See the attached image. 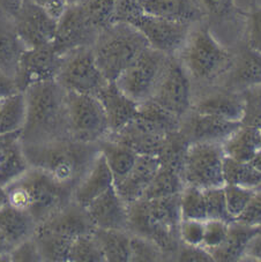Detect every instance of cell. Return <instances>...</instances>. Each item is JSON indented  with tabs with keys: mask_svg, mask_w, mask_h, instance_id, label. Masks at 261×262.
I'll list each match as a JSON object with an SVG mask.
<instances>
[{
	"mask_svg": "<svg viewBox=\"0 0 261 262\" xmlns=\"http://www.w3.org/2000/svg\"><path fill=\"white\" fill-rule=\"evenodd\" d=\"M24 93L27 115L20 134L22 144H39L71 138L67 92L56 80L35 83Z\"/></svg>",
	"mask_w": 261,
	"mask_h": 262,
	"instance_id": "cell-1",
	"label": "cell"
},
{
	"mask_svg": "<svg viewBox=\"0 0 261 262\" xmlns=\"http://www.w3.org/2000/svg\"><path fill=\"white\" fill-rule=\"evenodd\" d=\"M22 146L30 168L43 171L72 188L101 152L98 142H82L71 138Z\"/></svg>",
	"mask_w": 261,
	"mask_h": 262,
	"instance_id": "cell-2",
	"label": "cell"
},
{
	"mask_svg": "<svg viewBox=\"0 0 261 262\" xmlns=\"http://www.w3.org/2000/svg\"><path fill=\"white\" fill-rule=\"evenodd\" d=\"M179 195L140 199L128 206L127 231L149 239L165 257L176 256L182 244L178 232L182 221Z\"/></svg>",
	"mask_w": 261,
	"mask_h": 262,
	"instance_id": "cell-3",
	"label": "cell"
},
{
	"mask_svg": "<svg viewBox=\"0 0 261 262\" xmlns=\"http://www.w3.org/2000/svg\"><path fill=\"white\" fill-rule=\"evenodd\" d=\"M7 202L27 210L37 225L72 200L73 188L65 186L38 169L30 168L5 187Z\"/></svg>",
	"mask_w": 261,
	"mask_h": 262,
	"instance_id": "cell-4",
	"label": "cell"
},
{
	"mask_svg": "<svg viewBox=\"0 0 261 262\" xmlns=\"http://www.w3.org/2000/svg\"><path fill=\"white\" fill-rule=\"evenodd\" d=\"M149 47L145 36L136 27L117 22L98 34L92 49L103 75L109 82H115Z\"/></svg>",
	"mask_w": 261,
	"mask_h": 262,
	"instance_id": "cell-5",
	"label": "cell"
},
{
	"mask_svg": "<svg viewBox=\"0 0 261 262\" xmlns=\"http://www.w3.org/2000/svg\"><path fill=\"white\" fill-rule=\"evenodd\" d=\"M191 79L210 83L221 80L230 69L233 53L214 37L208 25L193 28L177 56Z\"/></svg>",
	"mask_w": 261,
	"mask_h": 262,
	"instance_id": "cell-6",
	"label": "cell"
},
{
	"mask_svg": "<svg viewBox=\"0 0 261 262\" xmlns=\"http://www.w3.org/2000/svg\"><path fill=\"white\" fill-rule=\"evenodd\" d=\"M171 56L147 48L115 82L125 95L137 103L151 99Z\"/></svg>",
	"mask_w": 261,
	"mask_h": 262,
	"instance_id": "cell-7",
	"label": "cell"
},
{
	"mask_svg": "<svg viewBox=\"0 0 261 262\" xmlns=\"http://www.w3.org/2000/svg\"><path fill=\"white\" fill-rule=\"evenodd\" d=\"M67 112L72 139L98 142L109 135L104 107L96 95L67 92Z\"/></svg>",
	"mask_w": 261,
	"mask_h": 262,
	"instance_id": "cell-8",
	"label": "cell"
},
{
	"mask_svg": "<svg viewBox=\"0 0 261 262\" xmlns=\"http://www.w3.org/2000/svg\"><path fill=\"white\" fill-rule=\"evenodd\" d=\"M56 81L66 92L97 95L109 83L95 60L92 47L66 53Z\"/></svg>",
	"mask_w": 261,
	"mask_h": 262,
	"instance_id": "cell-9",
	"label": "cell"
},
{
	"mask_svg": "<svg viewBox=\"0 0 261 262\" xmlns=\"http://www.w3.org/2000/svg\"><path fill=\"white\" fill-rule=\"evenodd\" d=\"M224 157L222 143H191L182 173L184 183L202 189L224 186Z\"/></svg>",
	"mask_w": 261,
	"mask_h": 262,
	"instance_id": "cell-10",
	"label": "cell"
},
{
	"mask_svg": "<svg viewBox=\"0 0 261 262\" xmlns=\"http://www.w3.org/2000/svg\"><path fill=\"white\" fill-rule=\"evenodd\" d=\"M151 101L181 119L192 110V79L177 56L169 58Z\"/></svg>",
	"mask_w": 261,
	"mask_h": 262,
	"instance_id": "cell-11",
	"label": "cell"
},
{
	"mask_svg": "<svg viewBox=\"0 0 261 262\" xmlns=\"http://www.w3.org/2000/svg\"><path fill=\"white\" fill-rule=\"evenodd\" d=\"M126 24L136 27L145 36L150 48L168 56L179 55L194 26L153 16L143 11L129 17Z\"/></svg>",
	"mask_w": 261,
	"mask_h": 262,
	"instance_id": "cell-12",
	"label": "cell"
},
{
	"mask_svg": "<svg viewBox=\"0 0 261 262\" xmlns=\"http://www.w3.org/2000/svg\"><path fill=\"white\" fill-rule=\"evenodd\" d=\"M100 33L101 30L93 24L81 3L67 7L58 20L56 37L52 45L59 55L65 56L73 50L93 47Z\"/></svg>",
	"mask_w": 261,
	"mask_h": 262,
	"instance_id": "cell-13",
	"label": "cell"
},
{
	"mask_svg": "<svg viewBox=\"0 0 261 262\" xmlns=\"http://www.w3.org/2000/svg\"><path fill=\"white\" fill-rule=\"evenodd\" d=\"M64 56L59 55L52 44L27 49L22 53L15 74V82L20 92L35 83L56 80Z\"/></svg>",
	"mask_w": 261,
	"mask_h": 262,
	"instance_id": "cell-14",
	"label": "cell"
},
{
	"mask_svg": "<svg viewBox=\"0 0 261 262\" xmlns=\"http://www.w3.org/2000/svg\"><path fill=\"white\" fill-rule=\"evenodd\" d=\"M13 21L27 49L52 44L55 40L58 21L31 0H24Z\"/></svg>",
	"mask_w": 261,
	"mask_h": 262,
	"instance_id": "cell-15",
	"label": "cell"
},
{
	"mask_svg": "<svg viewBox=\"0 0 261 262\" xmlns=\"http://www.w3.org/2000/svg\"><path fill=\"white\" fill-rule=\"evenodd\" d=\"M242 126L238 121L226 120L215 116L190 111L182 119L181 129L193 142L223 143Z\"/></svg>",
	"mask_w": 261,
	"mask_h": 262,
	"instance_id": "cell-16",
	"label": "cell"
},
{
	"mask_svg": "<svg viewBox=\"0 0 261 262\" xmlns=\"http://www.w3.org/2000/svg\"><path fill=\"white\" fill-rule=\"evenodd\" d=\"M94 230L95 227L87 209L71 200L49 216L47 220L40 222L36 231L53 232L74 239L82 234L92 233Z\"/></svg>",
	"mask_w": 261,
	"mask_h": 262,
	"instance_id": "cell-17",
	"label": "cell"
},
{
	"mask_svg": "<svg viewBox=\"0 0 261 262\" xmlns=\"http://www.w3.org/2000/svg\"><path fill=\"white\" fill-rule=\"evenodd\" d=\"M261 84V53L244 43L232 57L230 69L222 76V88L241 93Z\"/></svg>",
	"mask_w": 261,
	"mask_h": 262,
	"instance_id": "cell-18",
	"label": "cell"
},
{
	"mask_svg": "<svg viewBox=\"0 0 261 262\" xmlns=\"http://www.w3.org/2000/svg\"><path fill=\"white\" fill-rule=\"evenodd\" d=\"M85 209L95 229L127 230L128 205L120 198L115 186L89 203Z\"/></svg>",
	"mask_w": 261,
	"mask_h": 262,
	"instance_id": "cell-19",
	"label": "cell"
},
{
	"mask_svg": "<svg viewBox=\"0 0 261 262\" xmlns=\"http://www.w3.org/2000/svg\"><path fill=\"white\" fill-rule=\"evenodd\" d=\"M96 96L104 107L110 130L109 135L119 132L136 119L139 103L121 92L116 82L105 84Z\"/></svg>",
	"mask_w": 261,
	"mask_h": 262,
	"instance_id": "cell-20",
	"label": "cell"
},
{
	"mask_svg": "<svg viewBox=\"0 0 261 262\" xmlns=\"http://www.w3.org/2000/svg\"><path fill=\"white\" fill-rule=\"evenodd\" d=\"M160 166V160L156 156L138 155L129 172L114 184L116 191L128 206L132 205L142 199Z\"/></svg>",
	"mask_w": 261,
	"mask_h": 262,
	"instance_id": "cell-21",
	"label": "cell"
},
{
	"mask_svg": "<svg viewBox=\"0 0 261 262\" xmlns=\"http://www.w3.org/2000/svg\"><path fill=\"white\" fill-rule=\"evenodd\" d=\"M112 186H114V176L106 163L105 157L100 152V155L96 157L74 186L72 192V200L85 208Z\"/></svg>",
	"mask_w": 261,
	"mask_h": 262,
	"instance_id": "cell-22",
	"label": "cell"
},
{
	"mask_svg": "<svg viewBox=\"0 0 261 262\" xmlns=\"http://www.w3.org/2000/svg\"><path fill=\"white\" fill-rule=\"evenodd\" d=\"M142 11L162 19L197 25L207 15L197 0H138Z\"/></svg>",
	"mask_w": 261,
	"mask_h": 262,
	"instance_id": "cell-23",
	"label": "cell"
},
{
	"mask_svg": "<svg viewBox=\"0 0 261 262\" xmlns=\"http://www.w3.org/2000/svg\"><path fill=\"white\" fill-rule=\"evenodd\" d=\"M20 134L21 132L0 135V186L3 188L30 169Z\"/></svg>",
	"mask_w": 261,
	"mask_h": 262,
	"instance_id": "cell-24",
	"label": "cell"
},
{
	"mask_svg": "<svg viewBox=\"0 0 261 262\" xmlns=\"http://www.w3.org/2000/svg\"><path fill=\"white\" fill-rule=\"evenodd\" d=\"M192 111L242 123L244 116V102L241 93L222 88L219 92L205 95L197 103H193Z\"/></svg>",
	"mask_w": 261,
	"mask_h": 262,
	"instance_id": "cell-25",
	"label": "cell"
},
{
	"mask_svg": "<svg viewBox=\"0 0 261 262\" xmlns=\"http://www.w3.org/2000/svg\"><path fill=\"white\" fill-rule=\"evenodd\" d=\"M27 50L11 17L0 14V70L15 78L22 53Z\"/></svg>",
	"mask_w": 261,
	"mask_h": 262,
	"instance_id": "cell-26",
	"label": "cell"
},
{
	"mask_svg": "<svg viewBox=\"0 0 261 262\" xmlns=\"http://www.w3.org/2000/svg\"><path fill=\"white\" fill-rule=\"evenodd\" d=\"M37 222L27 210L19 209L6 202L0 207V231L13 246L34 237Z\"/></svg>",
	"mask_w": 261,
	"mask_h": 262,
	"instance_id": "cell-27",
	"label": "cell"
},
{
	"mask_svg": "<svg viewBox=\"0 0 261 262\" xmlns=\"http://www.w3.org/2000/svg\"><path fill=\"white\" fill-rule=\"evenodd\" d=\"M259 228H253L233 220L229 223V231L222 245L209 251L214 261L236 262L244 259L249 242L259 232Z\"/></svg>",
	"mask_w": 261,
	"mask_h": 262,
	"instance_id": "cell-28",
	"label": "cell"
},
{
	"mask_svg": "<svg viewBox=\"0 0 261 262\" xmlns=\"http://www.w3.org/2000/svg\"><path fill=\"white\" fill-rule=\"evenodd\" d=\"M133 123L151 133L168 135L181 129L182 119L149 99L139 103L138 115Z\"/></svg>",
	"mask_w": 261,
	"mask_h": 262,
	"instance_id": "cell-29",
	"label": "cell"
},
{
	"mask_svg": "<svg viewBox=\"0 0 261 262\" xmlns=\"http://www.w3.org/2000/svg\"><path fill=\"white\" fill-rule=\"evenodd\" d=\"M107 138L126 144V146L132 148L138 155H150L157 157L162 147H163L166 135L151 133L149 130L139 127L132 121L119 132L110 134Z\"/></svg>",
	"mask_w": 261,
	"mask_h": 262,
	"instance_id": "cell-30",
	"label": "cell"
},
{
	"mask_svg": "<svg viewBox=\"0 0 261 262\" xmlns=\"http://www.w3.org/2000/svg\"><path fill=\"white\" fill-rule=\"evenodd\" d=\"M224 155L240 162H250L261 148L259 127L242 125L227 141L222 143Z\"/></svg>",
	"mask_w": 261,
	"mask_h": 262,
	"instance_id": "cell-31",
	"label": "cell"
},
{
	"mask_svg": "<svg viewBox=\"0 0 261 262\" xmlns=\"http://www.w3.org/2000/svg\"><path fill=\"white\" fill-rule=\"evenodd\" d=\"M98 147L114 176V184L123 179L137 161L138 154L132 148L112 139L105 138L100 140Z\"/></svg>",
	"mask_w": 261,
	"mask_h": 262,
	"instance_id": "cell-32",
	"label": "cell"
},
{
	"mask_svg": "<svg viewBox=\"0 0 261 262\" xmlns=\"http://www.w3.org/2000/svg\"><path fill=\"white\" fill-rule=\"evenodd\" d=\"M93 233L101 247L105 261H130V232H128L127 230L96 228Z\"/></svg>",
	"mask_w": 261,
	"mask_h": 262,
	"instance_id": "cell-33",
	"label": "cell"
},
{
	"mask_svg": "<svg viewBox=\"0 0 261 262\" xmlns=\"http://www.w3.org/2000/svg\"><path fill=\"white\" fill-rule=\"evenodd\" d=\"M27 115L24 92L0 99V135L21 132Z\"/></svg>",
	"mask_w": 261,
	"mask_h": 262,
	"instance_id": "cell-34",
	"label": "cell"
},
{
	"mask_svg": "<svg viewBox=\"0 0 261 262\" xmlns=\"http://www.w3.org/2000/svg\"><path fill=\"white\" fill-rule=\"evenodd\" d=\"M190 146V140L182 129H178L166 135L157 159L160 160L162 166H166L182 174Z\"/></svg>",
	"mask_w": 261,
	"mask_h": 262,
	"instance_id": "cell-35",
	"label": "cell"
},
{
	"mask_svg": "<svg viewBox=\"0 0 261 262\" xmlns=\"http://www.w3.org/2000/svg\"><path fill=\"white\" fill-rule=\"evenodd\" d=\"M34 238L43 261H70V252L73 238L46 231H36Z\"/></svg>",
	"mask_w": 261,
	"mask_h": 262,
	"instance_id": "cell-36",
	"label": "cell"
},
{
	"mask_svg": "<svg viewBox=\"0 0 261 262\" xmlns=\"http://www.w3.org/2000/svg\"><path fill=\"white\" fill-rule=\"evenodd\" d=\"M184 187H185V183H184L181 173L161 165L149 186L147 187L142 199H159L178 195L182 193Z\"/></svg>",
	"mask_w": 261,
	"mask_h": 262,
	"instance_id": "cell-37",
	"label": "cell"
},
{
	"mask_svg": "<svg viewBox=\"0 0 261 262\" xmlns=\"http://www.w3.org/2000/svg\"><path fill=\"white\" fill-rule=\"evenodd\" d=\"M224 184L258 189L261 187V173L256 171L249 162H240L230 157L223 161Z\"/></svg>",
	"mask_w": 261,
	"mask_h": 262,
	"instance_id": "cell-38",
	"label": "cell"
},
{
	"mask_svg": "<svg viewBox=\"0 0 261 262\" xmlns=\"http://www.w3.org/2000/svg\"><path fill=\"white\" fill-rule=\"evenodd\" d=\"M182 220L206 221V202L204 189L192 185H185L179 195Z\"/></svg>",
	"mask_w": 261,
	"mask_h": 262,
	"instance_id": "cell-39",
	"label": "cell"
},
{
	"mask_svg": "<svg viewBox=\"0 0 261 262\" xmlns=\"http://www.w3.org/2000/svg\"><path fill=\"white\" fill-rule=\"evenodd\" d=\"M94 232V231H93ZM82 234L73 239L70 252V261L73 262H104L101 247L94 233Z\"/></svg>",
	"mask_w": 261,
	"mask_h": 262,
	"instance_id": "cell-40",
	"label": "cell"
},
{
	"mask_svg": "<svg viewBox=\"0 0 261 262\" xmlns=\"http://www.w3.org/2000/svg\"><path fill=\"white\" fill-rule=\"evenodd\" d=\"M82 5L93 24L101 31L116 24L117 0H84Z\"/></svg>",
	"mask_w": 261,
	"mask_h": 262,
	"instance_id": "cell-41",
	"label": "cell"
},
{
	"mask_svg": "<svg viewBox=\"0 0 261 262\" xmlns=\"http://www.w3.org/2000/svg\"><path fill=\"white\" fill-rule=\"evenodd\" d=\"M241 95L244 102L242 125L261 127V84L242 90Z\"/></svg>",
	"mask_w": 261,
	"mask_h": 262,
	"instance_id": "cell-42",
	"label": "cell"
},
{
	"mask_svg": "<svg viewBox=\"0 0 261 262\" xmlns=\"http://www.w3.org/2000/svg\"><path fill=\"white\" fill-rule=\"evenodd\" d=\"M207 220H221L232 222L233 219L228 213L224 186L204 189Z\"/></svg>",
	"mask_w": 261,
	"mask_h": 262,
	"instance_id": "cell-43",
	"label": "cell"
},
{
	"mask_svg": "<svg viewBox=\"0 0 261 262\" xmlns=\"http://www.w3.org/2000/svg\"><path fill=\"white\" fill-rule=\"evenodd\" d=\"M242 16L245 17V44L261 53V6L252 4Z\"/></svg>",
	"mask_w": 261,
	"mask_h": 262,
	"instance_id": "cell-44",
	"label": "cell"
},
{
	"mask_svg": "<svg viewBox=\"0 0 261 262\" xmlns=\"http://www.w3.org/2000/svg\"><path fill=\"white\" fill-rule=\"evenodd\" d=\"M255 189L246 188L237 185L224 184V193H226V201L228 213L233 220L240 216L245 209L247 203L253 196Z\"/></svg>",
	"mask_w": 261,
	"mask_h": 262,
	"instance_id": "cell-45",
	"label": "cell"
},
{
	"mask_svg": "<svg viewBox=\"0 0 261 262\" xmlns=\"http://www.w3.org/2000/svg\"><path fill=\"white\" fill-rule=\"evenodd\" d=\"M164 253L149 239L130 233V261H162Z\"/></svg>",
	"mask_w": 261,
	"mask_h": 262,
	"instance_id": "cell-46",
	"label": "cell"
},
{
	"mask_svg": "<svg viewBox=\"0 0 261 262\" xmlns=\"http://www.w3.org/2000/svg\"><path fill=\"white\" fill-rule=\"evenodd\" d=\"M229 231V222L221 220H206L205 221V236L204 246L206 250L211 251L222 245L226 241Z\"/></svg>",
	"mask_w": 261,
	"mask_h": 262,
	"instance_id": "cell-47",
	"label": "cell"
},
{
	"mask_svg": "<svg viewBox=\"0 0 261 262\" xmlns=\"http://www.w3.org/2000/svg\"><path fill=\"white\" fill-rule=\"evenodd\" d=\"M206 14L215 19L226 20L229 17L242 15L243 11L236 6L235 0H198Z\"/></svg>",
	"mask_w": 261,
	"mask_h": 262,
	"instance_id": "cell-48",
	"label": "cell"
},
{
	"mask_svg": "<svg viewBox=\"0 0 261 262\" xmlns=\"http://www.w3.org/2000/svg\"><path fill=\"white\" fill-rule=\"evenodd\" d=\"M179 239L188 246H202L205 236V221L182 220L178 228Z\"/></svg>",
	"mask_w": 261,
	"mask_h": 262,
	"instance_id": "cell-49",
	"label": "cell"
},
{
	"mask_svg": "<svg viewBox=\"0 0 261 262\" xmlns=\"http://www.w3.org/2000/svg\"><path fill=\"white\" fill-rule=\"evenodd\" d=\"M235 221L249 227L261 228V188L255 189L245 209Z\"/></svg>",
	"mask_w": 261,
	"mask_h": 262,
	"instance_id": "cell-50",
	"label": "cell"
},
{
	"mask_svg": "<svg viewBox=\"0 0 261 262\" xmlns=\"http://www.w3.org/2000/svg\"><path fill=\"white\" fill-rule=\"evenodd\" d=\"M10 261H24V262H38L43 261L39 254L37 244L34 237L17 244L10 252Z\"/></svg>",
	"mask_w": 261,
	"mask_h": 262,
	"instance_id": "cell-51",
	"label": "cell"
},
{
	"mask_svg": "<svg viewBox=\"0 0 261 262\" xmlns=\"http://www.w3.org/2000/svg\"><path fill=\"white\" fill-rule=\"evenodd\" d=\"M176 260L184 262H213L214 257L211 256L208 250L204 246H188L181 244L176 253Z\"/></svg>",
	"mask_w": 261,
	"mask_h": 262,
	"instance_id": "cell-52",
	"label": "cell"
},
{
	"mask_svg": "<svg viewBox=\"0 0 261 262\" xmlns=\"http://www.w3.org/2000/svg\"><path fill=\"white\" fill-rule=\"evenodd\" d=\"M31 2L42 7L44 11L48 12L57 21L60 19L67 10V7H69L66 0H31Z\"/></svg>",
	"mask_w": 261,
	"mask_h": 262,
	"instance_id": "cell-53",
	"label": "cell"
},
{
	"mask_svg": "<svg viewBox=\"0 0 261 262\" xmlns=\"http://www.w3.org/2000/svg\"><path fill=\"white\" fill-rule=\"evenodd\" d=\"M15 79L0 70V99L6 98L13 94L19 93Z\"/></svg>",
	"mask_w": 261,
	"mask_h": 262,
	"instance_id": "cell-54",
	"label": "cell"
},
{
	"mask_svg": "<svg viewBox=\"0 0 261 262\" xmlns=\"http://www.w3.org/2000/svg\"><path fill=\"white\" fill-rule=\"evenodd\" d=\"M245 257H250L252 260L261 261V231L260 230L259 232L251 239L249 244H247L244 259Z\"/></svg>",
	"mask_w": 261,
	"mask_h": 262,
	"instance_id": "cell-55",
	"label": "cell"
},
{
	"mask_svg": "<svg viewBox=\"0 0 261 262\" xmlns=\"http://www.w3.org/2000/svg\"><path fill=\"white\" fill-rule=\"evenodd\" d=\"M24 0H0V14L14 19L21 10Z\"/></svg>",
	"mask_w": 261,
	"mask_h": 262,
	"instance_id": "cell-56",
	"label": "cell"
},
{
	"mask_svg": "<svg viewBox=\"0 0 261 262\" xmlns=\"http://www.w3.org/2000/svg\"><path fill=\"white\" fill-rule=\"evenodd\" d=\"M13 247L14 246L5 237V234L0 231V257H8L10 260V252L13 250Z\"/></svg>",
	"mask_w": 261,
	"mask_h": 262,
	"instance_id": "cell-57",
	"label": "cell"
},
{
	"mask_svg": "<svg viewBox=\"0 0 261 262\" xmlns=\"http://www.w3.org/2000/svg\"><path fill=\"white\" fill-rule=\"evenodd\" d=\"M249 163L253 166V168L256 170V171H259V172L261 173V148L259 149L258 151H256L254 155H253V157H252V159L250 160V162Z\"/></svg>",
	"mask_w": 261,
	"mask_h": 262,
	"instance_id": "cell-58",
	"label": "cell"
},
{
	"mask_svg": "<svg viewBox=\"0 0 261 262\" xmlns=\"http://www.w3.org/2000/svg\"><path fill=\"white\" fill-rule=\"evenodd\" d=\"M84 0H66L67 5L69 6H74V5H79V4L83 3Z\"/></svg>",
	"mask_w": 261,
	"mask_h": 262,
	"instance_id": "cell-59",
	"label": "cell"
},
{
	"mask_svg": "<svg viewBox=\"0 0 261 262\" xmlns=\"http://www.w3.org/2000/svg\"><path fill=\"white\" fill-rule=\"evenodd\" d=\"M259 129H260V138H261V127H259Z\"/></svg>",
	"mask_w": 261,
	"mask_h": 262,
	"instance_id": "cell-60",
	"label": "cell"
},
{
	"mask_svg": "<svg viewBox=\"0 0 261 262\" xmlns=\"http://www.w3.org/2000/svg\"><path fill=\"white\" fill-rule=\"evenodd\" d=\"M259 229H260V231H261V228H259Z\"/></svg>",
	"mask_w": 261,
	"mask_h": 262,
	"instance_id": "cell-61",
	"label": "cell"
},
{
	"mask_svg": "<svg viewBox=\"0 0 261 262\" xmlns=\"http://www.w3.org/2000/svg\"><path fill=\"white\" fill-rule=\"evenodd\" d=\"M260 188H261V187H260Z\"/></svg>",
	"mask_w": 261,
	"mask_h": 262,
	"instance_id": "cell-62",
	"label": "cell"
}]
</instances>
